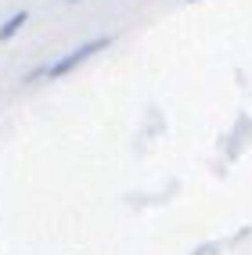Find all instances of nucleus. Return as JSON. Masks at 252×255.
I'll use <instances>...</instances> for the list:
<instances>
[{"instance_id": "obj_1", "label": "nucleus", "mask_w": 252, "mask_h": 255, "mask_svg": "<svg viewBox=\"0 0 252 255\" xmlns=\"http://www.w3.org/2000/svg\"><path fill=\"white\" fill-rule=\"evenodd\" d=\"M112 43V36H101V40H87V43H79L76 50H69V54H61L50 69H43V79H58V76H65V72H72V69H79L83 61H87L90 54H97L101 47H108Z\"/></svg>"}, {"instance_id": "obj_2", "label": "nucleus", "mask_w": 252, "mask_h": 255, "mask_svg": "<svg viewBox=\"0 0 252 255\" xmlns=\"http://www.w3.org/2000/svg\"><path fill=\"white\" fill-rule=\"evenodd\" d=\"M25 18H29V11H18V14H11V18H7L4 25H0V43H7V40L14 36V32H18V29L25 25Z\"/></svg>"}, {"instance_id": "obj_3", "label": "nucleus", "mask_w": 252, "mask_h": 255, "mask_svg": "<svg viewBox=\"0 0 252 255\" xmlns=\"http://www.w3.org/2000/svg\"><path fill=\"white\" fill-rule=\"evenodd\" d=\"M72 4H76V0H72Z\"/></svg>"}]
</instances>
